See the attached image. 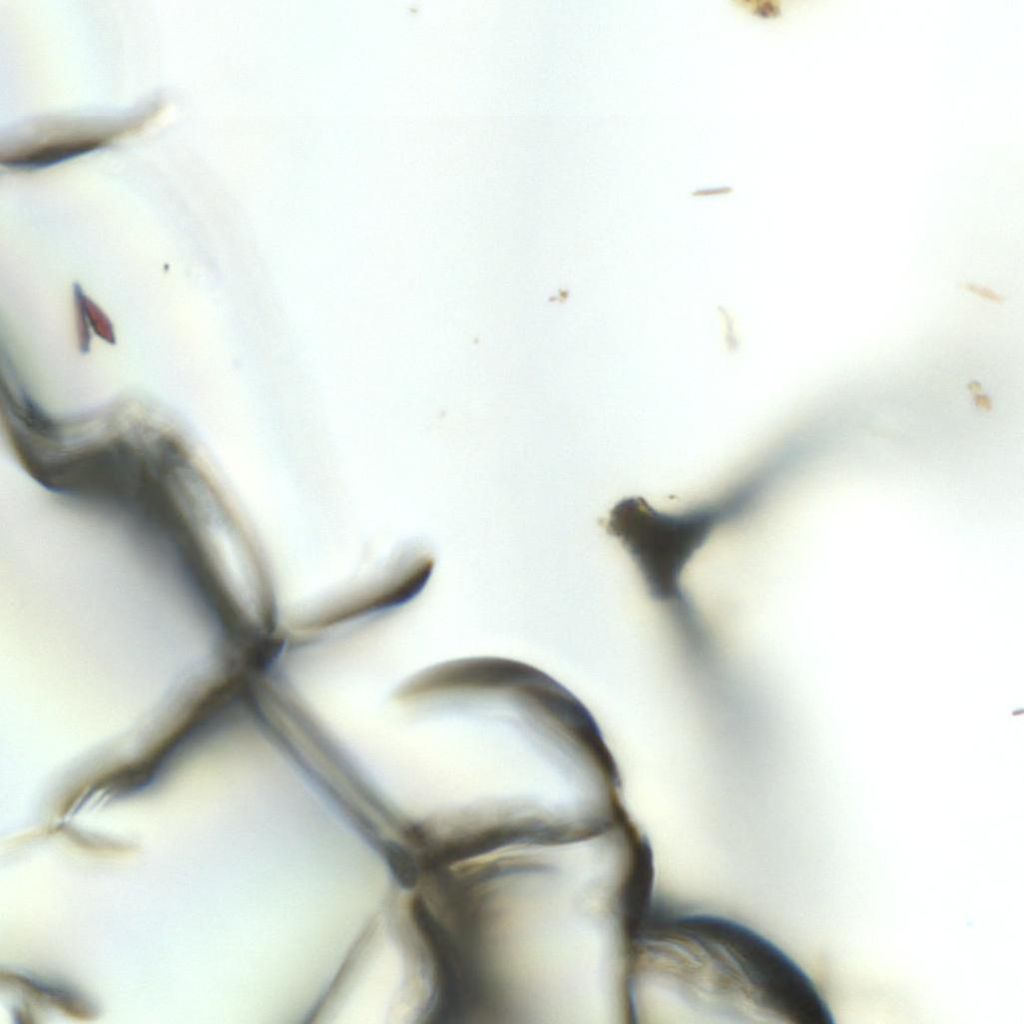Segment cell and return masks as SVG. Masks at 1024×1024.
Wrapping results in <instances>:
<instances>
[{
	"instance_id": "cell-3",
	"label": "cell",
	"mask_w": 1024,
	"mask_h": 1024,
	"mask_svg": "<svg viewBox=\"0 0 1024 1024\" xmlns=\"http://www.w3.org/2000/svg\"><path fill=\"white\" fill-rule=\"evenodd\" d=\"M774 482L763 469L716 500L676 512L628 497L611 509L605 529L626 550L653 597L682 602L681 580L693 556L715 530L752 510Z\"/></svg>"
},
{
	"instance_id": "cell-6",
	"label": "cell",
	"mask_w": 1024,
	"mask_h": 1024,
	"mask_svg": "<svg viewBox=\"0 0 1024 1024\" xmlns=\"http://www.w3.org/2000/svg\"><path fill=\"white\" fill-rule=\"evenodd\" d=\"M737 3L741 5L744 9H747L753 12L754 14L761 16H776V14L779 12V7L776 5V3L771 1L764 2L753 0L738 1Z\"/></svg>"
},
{
	"instance_id": "cell-4",
	"label": "cell",
	"mask_w": 1024,
	"mask_h": 1024,
	"mask_svg": "<svg viewBox=\"0 0 1024 1024\" xmlns=\"http://www.w3.org/2000/svg\"><path fill=\"white\" fill-rule=\"evenodd\" d=\"M158 105L109 117L54 119L25 127L1 150V163L10 169L34 170L98 150L141 129Z\"/></svg>"
},
{
	"instance_id": "cell-2",
	"label": "cell",
	"mask_w": 1024,
	"mask_h": 1024,
	"mask_svg": "<svg viewBox=\"0 0 1024 1024\" xmlns=\"http://www.w3.org/2000/svg\"><path fill=\"white\" fill-rule=\"evenodd\" d=\"M630 1017H714L724 1023L833 1024L809 975L749 927L707 914L650 911L634 932Z\"/></svg>"
},
{
	"instance_id": "cell-5",
	"label": "cell",
	"mask_w": 1024,
	"mask_h": 1024,
	"mask_svg": "<svg viewBox=\"0 0 1024 1024\" xmlns=\"http://www.w3.org/2000/svg\"><path fill=\"white\" fill-rule=\"evenodd\" d=\"M384 857L387 865L397 882L403 889H413L419 882V864L413 853L394 842H387L384 846Z\"/></svg>"
},
{
	"instance_id": "cell-1",
	"label": "cell",
	"mask_w": 1024,
	"mask_h": 1024,
	"mask_svg": "<svg viewBox=\"0 0 1024 1024\" xmlns=\"http://www.w3.org/2000/svg\"><path fill=\"white\" fill-rule=\"evenodd\" d=\"M428 878L430 934L464 1021L626 1016L641 875L620 830L502 844Z\"/></svg>"
}]
</instances>
